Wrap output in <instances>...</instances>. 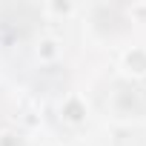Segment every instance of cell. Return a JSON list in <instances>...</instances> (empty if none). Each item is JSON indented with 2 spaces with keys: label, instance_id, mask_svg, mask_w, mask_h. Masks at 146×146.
<instances>
[{
  "label": "cell",
  "instance_id": "6da1fadb",
  "mask_svg": "<svg viewBox=\"0 0 146 146\" xmlns=\"http://www.w3.org/2000/svg\"><path fill=\"white\" fill-rule=\"evenodd\" d=\"M43 57H54V40H43Z\"/></svg>",
  "mask_w": 146,
  "mask_h": 146
}]
</instances>
